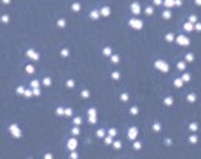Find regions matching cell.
I'll use <instances>...</instances> for the list:
<instances>
[{
    "instance_id": "6da1fadb",
    "label": "cell",
    "mask_w": 201,
    "mask_h": 159,
    "mask_svg": "<svg viewBox=\"0 0 201 159\" xmlns=\"http://www.w3.org/2000/svg\"><path fill=\"white\" fill-rule=\"evenodd\" d=\"M153 66H155L156 70H159V72H162V73H169V70H170L169 63H166L165 60H155Z\"/></svg>"
},
{
    "instance_id": "7a4b0ae2",
    "label": "cell",
    "mask_w": 201,
    "mask_h": 159,
    "mask_svg": "<svg viewBox=\"0 0 201 159\" xmlns=\"http://www.w3.org/2000/svg\"><path fill=\"white\" fill-rule=\"evenodd\" d=\"M128 25L130 28H133V29H136V31H140V29H143V21L141 19H139L137 16L136 18H130L128 19Z\"/></svg>"
},
{
    "instance_id": "3957f363",
    "label": "cell",
    "mask_w": 201,
    "mask_h": 159,
    "mask_svg": "<svg viewBox=\"0 0 201 159\" xmlns=\"http://www.w3.org/2000/svg\"><path fill=\"white\" fill-rule=\"evenodd\" d=\"M9 133L12 134L13 139H21L22 137V130L19 127L18 124H10L9 126Z\"/></svg>"
},
{
    "instance_id": "277c9868",
    "label": "cell",
    "mask_w": 201,
    "mask_h": 159,
    "mask_svg": "<svg viewBox=\"0 0 201 159\" xmlns=\"http://www.w3.org/2000/svg\"><path fill=\"white\" fill-rule=\"evenodd\" d=\"M175 41H176V44L181 45V47H188L189 44H191V40H189L187 35H176L175 36Z\"/></svg>"
},
{
    "instance_id": "5b68a950",
    "label": "cell",
    "mask_w": 201,
    "mask_h": 159,
    "mask_svg": "<svg viewBox=\"0 0 201 159\" xmlns=\"http://www.w3.org/2000/svg\"><path fill=\"white\" fill-rule=\"evenodd\" d=\"M25 54H26V57H28L29 60H32V61H38V60L41 59L40 53H38L36 50H34V48H28Z\"/></svg>"
},
{
    "instance_id": "8992f818",
    "label": "cell",
    "mask_w": 201,
    "mask_h": 159,
    "mask_svg": "<svg viewBox=\"0 0 201 159\" xmlns=\"http://www.w3.org/2000/svg\"><path fill=\"white\" fill-rule=\"evenodd\" d=\"M130 12L134 15V16H139L141 13V6H140L139 2H133L131 5H130Z\"/></svg>"
},
{
    "instance_id": "52a82bcc",
    "label": "cell",
    "mask_w": 201,
    "mask_h": 159,
    "mask_svg": "<svg viewBox=\"0 0 201 159\" xmlns=\"http://www.w3.org/2000/svg\"><path fill=\"white\" fill-rule=\"evenodd\" d=\"M137 136H139V128L136 127V126L130 127L128 132H127V137H128L130 140H136V139H137Z\"/></svg>"
},
{
    "instance_id": "ba28073f",
    "label": "cell",
    "mask_w": 201,
    "mask_h": 159,
    "mask_svg": "<svg viewBox=\"0 0 201 159\" xmlns=\"http://www.w3.org/2000/svg\"><path fill=\"white\" fill-rule=\"evenodd\" d=\"M76 147H77V139L76 137H72V139L67 140V149L69 150H76Z\"/></svg>"
},
{
    "instance_id": "9c48e42d",
    "label": "cell",
    "mask_w": 201,
    "mask_h": 159,
    "mask_svg": "<svg viewBox=\"0 0 201 159\" xmlns=\"http://www.w3.org/2000/svg\"><path fill=\"white\" fill-rule=\"evenodd\" d=\"M99 13H101V16H103V18H108V16L111 15V7H109V6H102V7L99 9Z\"/></svg>"
},
{
    "instance_id": "30bf717a",
    "label": "cell",
    "mask_w": 201,
    "mask_h": 159,
    "mask_svg": "<svg viewBox=\"0 0 201 159\" xmlns=\"http://www.w3.org/2000/svg\"><path fill=\"white\" fill-rule=\"evenodd\" d=\"M188 130L192 132V133H197L198 130H200V124L197 123V121H192V123L188 124Z\"/></svg>"
},
{
    "instance_id": "8fae6325",
    "label": "cell",
    "mask_w": 201,
    "mask_h": 159,
    "mask_svg": "<svg viewBox=\"0 0 201 159\" xmlns=\"http://www.w3.org/2000/svg\"><path fill=\"white\" fill-rule=\"evenodd\" d=\"M89 18L92 19V21H98V19L101 18V13H99V10H98V9H93V10H90V13H89Z\"/></svg>"
},
{
    "instance_id": "7c38bea8",
    "label": "cell",
    "mask_w": 201,
    "mask_h": 159,
    "mask_svg": "<svg viewBox=\"0 0 201 159\" xmlns=\"http://www.w3.org/2000/svg\"><path fill=\"white\" fill-rule=\"evenodd\" d=\"M70 9H72V12H74V13H79L80 9H82V5L79 3V2H74V3H72Z\"/></svg>"
},
{
    "instance_id": "4fadbf2b",
    "label": "cell",
    "mask_w": 201,
    "mask_h": 159,
    "mask_svg": "<svg viewBox=\"0 0 201 159\" xmlns=\"http://www.w3.org/2000/svg\"><path fill=\"white\" fill-rule=\"evenodd\" d=\"M182 28H184V31H185V32H188V34H189V32L194 31V23H191V22H188V21H187V22L184 23Z\"/></svg>"
},
{
    "instance_id": "5bb4252c",
    "label": "cell",
    "mask_w": 201,
    "mask_h": 159,
    "mask_svg": "<svg viewBox=\"0 0 201 159\" xmlns=\"http://www.w3.org/2000/svg\"><path fill=\"white\" fill-rule=\"evenodd\" d=\"M163 105L165 107H172L174 105V98L172 96H165L163 98Z\"/></svg>"
},
{
    "instance_id": "9a60e30c",
    "label": "cell",
    "mask_w": 201,
    "mask_h": 159,
    "mask_svg": "<svg viewBox=\"0 0 201 159\" xmlns=\"http://www.w3.org/2000/svg\"><path fill=\"white\" fill-rule=\"evenodd\" d=\"M128 113H130V115H139V113H140V108H139V107H137V105H133V107H130Z\"/></svg>"
},
{
    "instance_id": "2e32d148",
    "label": "cell",
    "mask_w": 201,
    "mask_h": 159,
    "mask_svg": "<svg viewBox=\"0 0 201 159\" xmlns=\"http://www.w3.org/2000/svg\"><path fill=\"white\" fill-rule=\"evenodd\" d=\"M176 69H178L179 72H185V69H187V61L184 60V61H178L176 63Z\"/></svg>"
},
{
    "instance_id": "e0dca14e",
    "label": "cell",
    "mask_w": 201,
    "mask_h": 159,
    "mask_svg": "<svg viewBox=\"0 0 201 159\" xmlns=\"http://www.w3.org/2000/svg\"><path fill=\"white\" fill-rule=\"evenodd\" d=\"M162 5H165L166 9H172V7H175V0H163Z\"/></svg>"
},
{
    "instance_id": "ac0fdd59",
    "label": "cell",
    "mask_w": 201,
    "mask_h": 159,
    "mask_svg": "<svg viewBox=\"0 0 201 159\" xmlns=\"http://www.w3.org/2000/svg\"><path fill=\"white\" fill-rule=\"evenodd\" d=\"M162 18L165 19V21H169V19L172 18V12H170V9H165V10H163V13H162Z\"/></svg>"
},
{
    "instance_id": "d6986e66",
    "label": "cell",
    "mask_w": 201,
    "mask_h": 159,
    "mask_svg": "<svg viewBox=\"0 0 201 159\" xmlns=\"http://www.w3.org/2000/svg\"><path fill=\"white\" fill-rule=\"evenodd\" d=\"M152 130H153L155 133H159V132L162 130V124L159 123V121H155V123L152 124Z\"/></svg>"
},
{
    "instance_id": "ffe728a7",
    "label": "cell",
    "mask_w": 201,
    "mask_h": 159,
    "mask_svg": "<svg viewBox=\"0 0 201 159\" xmlns=\"http://www.w3.org/2000/svg\"><path fill=\"white\" fill-rule=\"evenodd\" d=\"M60 55H61L63 59L70 57V50H69V48H66V47H64V48H61V50H60Z\"/></svg>"
},
{
    "instance_id": "44dd1931",
    "label": "cell",
    "mask_w": 201,
    "mask_h": 159,
    "mask_svg": "<svg viewBox=\"0 0 201 159\" xmlns=\"http://www.w3.org/2000/svg\"><path fill=\"white\" fill-rule=\"evenodd\" d=\"M174 86L178 88V89H181V88L184 86V80L181 79V77H176V79L174 80Z\"/></svg>"
},
{
    "instance_id": "7402d4cb",
    "label": "cell",
    "mask_w": 201,
    "mask_h": 159,
    "mask_svg": "<svg viewBox=\"0 0 201 159\" xmlns=\"http://www.w3.org/2000/svg\"><path fill=\"white\" fill-rule=\"evenodd\" d=\"M165 41L166 42H174L175 41V34H172V32L165 34Z\"/></svg>"
},
{
    "instance_id": "603a6c76",
    "label": "cell",
    "mask_w": 201,
    "mask_h": 159,
    "mask_svg": "<svg viewBox=\"0 0 201 159\" xmlns=\"http://www.w3.org/2000/svg\"><path fill=\"white\" fill-rule=\"evenodd\" d=\"M195 101H197V95H195V93H188V95H187V102H188V104H194Z\"/></svg>"
},
{
    "instance_id": "cb8c5ba5",
    "label": "cell",
    "mask_w": 201,
    "mask_h": 159,
    "mask_svg": "<svg viewBox=\"0 0 201 159\" xmlns=\"http://www.w3.org/2000/svg\"><path fill=\"white\" fill-rule=\"evenodd\" d=\"M141 147H143V143L140 140H133V149L134 150H141Z\"/></svg>"
},
{
    "instance_id": "d4e9b609",
    "label": "cell",
    "mask_w": 201,
    "mask_h": 159,
    "mask_svg": "<svg viewBox=\"0 0 201 159\" xmlns=\"http://www.w3.org/2000/svg\"><path fill=\"white\" fill-rule=\"evenodd\" d=\"M42 85H44V86H47V88H50L51 86V85H53V80H51V77H48V76H45L44 79H42Z\"/></svg>"
},
{
    "instance_id": "484cf974",
    "label": "cell",
    "mask_w": 201,
    "mask_h": 159,
    "mask_svg": "<svg viewBox=\"0 0 201 159\" xmlns=\"http://www.w3.org/2000/svg\"><path fill=\"white\" fill-rule=\"evenodd\" d=\"M25 72H26L28 74L35 73V66H34V64H26V66H25Z\"/></svg>"
},
{
    "instance_id": "4316f807",
    "label": "cell",
    "mask_w": 201,
    "mask_h": 159,
    "mask_svg": "<svg viewBox=\"0 0 201 159\" xmlns=\"http://www.w3.org/2000/svg\"><path fill=\"white\" fill-rule=\"evenodd\" d=\"M105 136H107V130H105V128H99V130H96V137H98V139H103Z\"/></svg>"
},
{
    "instance_id": "83f0119b",
    "label": "cell",
    "mask_w": 201,
    "mask_h": 159,
    "mask_svg": "<svg viewBox=\"0 0 201 159\" xmlns=\"http://www.w3.org/2000/svg\"><path fill=\"white\" fill-rule=\"evenodd\" d=\"M194 60H195V55L192 54V53H187L185 54V61L187 63H194Z\"/></svg>"
},
{
    "instance_id": "f1b7e54d",
    "label": "cell",
    "mask_w": 201,
    "mask_h": 159,
    "mask_svg": "<svg viewBox=\"0 0 201 159\" xmlns=\"http://www.w3.org/2000/svg\"><path fill=\"white\" fill-rule=\"evenodd\" d=\"M80 96L83 98V99H89V98H90V91H89V89H82Z\"/></svg>"
},
{
    "instance_id": "f546056e",
    "label": "cell",
    "mask_w": 201,
    "mask_h": 159,
    "mask_svg": "<svg viewBox=\"0 0 201 159\" xmlns=\"http://www.w3.org/2000/svg\"><path fill=\"white\" fill-rule=\"evenodd\" d=\"M111 79H112V80H120V79H121V73L118 72V70L111 72Z\"/></svg>"
},
{
    "instance_id": "4dcf8cb0",
    "label": "cell",
    "mask_w": 201,
    "mask_h": 159,
    "mask_svg": "<svg viewBox=\"0 0 201 159\" xmlns=\"http://www.w3.org/2000/svg\"><path fill=\"white\" fill-rule=\"evenodd\" d=\"M64 117H67V118L73 117V109L70 107H64Z\"/></svg>"
},
{
    "instance_id": "1f68e13d",
    "label": "cell",
    "mask_w": 201,
    "mask_h": 159,
    "mask_svg": "<svg viewBox=\"0 0 201 159\" xmlns=\"http://www.w3.org/2000/svg\"><path fill=\"white\" fill-rule=\"evenodd\" d=\"M181 79L184 80V83H188L189 80H191V74H189V73H187V72H184L182 76H181Z\"/></svg>"
},
{
    "instance_id": "d6a6232c",
    "label": "cell",
    "mask_w": 201,
    "mask_h": 159,
    "mask_svg": "<svg viewBox=\"0 0 201 159\" xmlns=\"http://www.w3.org/2000/svg\"><path fill=\"white\" fill-rule=\"evenodd\" d=\"M74 86H76V82H74L73 79H67V80H66V88H69V89H73Z\"/></svg>"
},
{
    "instance_id": "836d02e7",
    "label": "cell",
    "mask_w": 201,
    "mask_h": 159,
    "mask_svg": "<svg viewBox=\"0 0 201 159\" xmlns=\"http://www.w3.org/2000/svg\"><path fill=\"white\" fill-rule=\"evenodd\" d=\"M70 133H72V134H73L74 137L79 136V134H80V128H79V126H73L72 130H70Z\"/></svg>"
},
{
    "instance_id": "e575fe53",
    "label": "cell",
    "mask_w": 201,
    "mask_h": 159,
    "mask_svg": "<svg viewBox=\"0 0 201 159\" xmlns=\"http://www.w3.org/2000/svg\"><path fill=\"white\" fill-rule=\"evenodd\" d=\"M102 54L105 55V57H109V55L112 54V48H111V47H103Z\"/></svg>"
},
{
    "instance_id": "d590c367",
    "label": "cell",
    "mask_w": 201,
    "mask_h": 159,
    "mask_svg": "<svg viewBox=\"0 0 201 159\" xmlns=\"http://www.w3.org/2000/svg\"><path fill=\"white\" fill-rule=\"evenodd\" d=\"M55 115L57 117H64V107H57L55 108Z\"/></svg>"
},
{
    "instance_id": "8d00e7d4",
    "label": "cell",
    "mask_w": 201,
    "mask_h": 159,
    "mask_svg": "<svg viewBox=\"0 0 201 159\" xmlns=\"http://www.w3.org/2000/svg\"><path fill=\"white\" fill-rule=\"evenodd\" d=\"M188 142H189L191 145H195V143H198V136H197V134H191V136L188 137Z\"/></svg>"
},
{
    "instance_id": "74e56055",
    "label": "cell",
    "mask_w": 201,
    "mask_h": 159,
    "mask_svg": "<svg viewBox=\"0 0 201 159\" xmlns=\"http://www.w3.org/2000/svg\"><path fill=\"white\" fill-rule=\"evenodd\" d=\"M120 99H121V102H128L130 101V95L127 93V92H122L120 95Z\"/></svg>"
},
{
    "instance_id": "f35d334b",
    "label": "cell",
    "mask_w": 201,
    "mask_h": 159,
    "mask_svg": "<svg viewBox=\"0 0 201 159\" xmlns=\"http://www.w3.org/2000/svg\"><path fill=\"white\" fill-rule=\"evenodd\" d=\"M144 13L147 15V16H152V15L155 13V7H153V6H147V7L144 9Z\"/></svg>"
},
{
    "instance_id": "ab89813d",
    "label": "cell",
    "mask_w": 201,
    "mask_h": 159,
    "mask_svg": "<svg viewBox=\"0 0 201 159\" xmlns=\"http://www.w3.org/2000/svg\"><path fill=\"white\" fill-rule=\"evenodd\" d=\"M112 142H114V137L109 136V134H107V136L103 137V143L105 145H112Z\"/></svg>"
},
{
    "instance_id": "60d3db41",
    "label": "cell",
    "mask_w": 201,
    "mask_h": 159,
    "mask_svg": "<svg viewBox=\"0 0 201 159\" xmlns=\"http://www.w3.org/2000/svg\"><path fill=\"white\" fill-rule=\"evenodd\" d=\"M112 147H114L115 150H120L121 147H122V143H121L120 140H114L112 142Z\"/></svg>"
},
{
    "instance_id": "b9f144b4",
    "label": "cell",
    "mask_w": 201,
    "mask_h": 159,
    "mask_svg": "<svg viewBox=\"0 0 201 159\" xmlns=\"http://www.w3.org/2000/svg\"><path fill=\"white\" fill-rule=\"evenodd\" d=\"M9 21H10L9 15H2V16H0V22L5 23V25H7V23H9Z\"/></svg>"
},
{
    "instance_id": "7bdbcfd3",
    "label": "cell",
    "mask_w": 201,
    "mask_h": 159,
    "mask_svg": "<svg viewBox=\"0 0 201 159\" xmlns=\"http://www.w3.org/2000/svg\"><path fill=\"white\" fill-rule=\"evenodd\" d=\"M25 89H26V88L23 86V85H21V86L16 88V93H18L19 96H23V93H25Z\"/></svg>"
},
{
    "instance_id": "ee69618b",
    "label": "cell",
    "mask_w": 201,
    "mask_h": 159,
    "mask_svg": "<svg viewBox=\"0 0 201 159\" xmlns=\"http://www.w3.org/2000/svg\"><path fill=\"white\" fill-rule=\"evenodd\" d=\"M88 123H89V124H96V123H98L96 115H88Z\"/></svg>"
},
{
    "instance_id": "f6af8a7d",
    "label": "cell",
    "mask_w": 201,
    "mask_h": 159,
    "mask_svg": "<svg viewBox=\"0 0 201 159\" xmlns=\"http://www.w3.org/2000/svg\"><path fill=\"white\" fill-rule=\"evenodd\" d=\"M82 123H83V118L82 117H73V124L74 126H82Z\"/></svg>"
},
{
    "instance_id": "bcb514c9",
    "label": "cell",
    "mask_w": 201,
    "mask_h": 159,
    "mask_svg": "<svg viewBox=\"0 0 201 159\" xmlns=\"http://www.w3.org/2000/svg\"><path fill=\"white\" fill-rule=\"evenodd\" d=\"M109 59H111V61L114 64L120 63V55H118V54H111V55H109Z\"/></svg>"
},
{
    "instance_id": "7dc6e473",
    "label": "cell",
    "mask_w": 201,
    "mask_h": 159,
    "mask_svg": "<svg viewBox=\"0 0 201 159\" xmlns=\"http://www.w3.org/2000/svg\"><path fill=\"white\" fill-rule=\"evenodd\" d=\"M107 134H109V136H112V137H115L117 134H118V130H117V128H114V127H111L109 130H107Z\"/></svg>"
},
{
    "instance_id": "c3c4849f",
    "label": "cell",
    "mask_w": 201,
    "mask_h": 159,
    "mask_svg": "<svg viewBox=\"0 0 201 159\" xmlns=\"http://www.w3.org/2000/svg\"><path fill=\"white\" fill-rule=\"evenodd\" d=\"M31 88H40L41 86V80H38V79H34V80H31Z\"/></svg>"
},
{
    "instance_id": "681fc988",
    "label": "cell",
    "mask_w": 201,
    "mask_h": 159,
    "mask_svg": "<svg viewBox=\"0 0 201 159\" xmlns=\"http://www.w3.org/2000/svg\"><path fill=\"white\" fill-rule=\"evenodd\" d=\"M66 23H67L66 19L61 18V19H58V21H57V26H58V28H66Z\"/></svg>"
},
{
    "instance_id": "f907efd6",
    "label": "cell",
    "mask_w": 201,
    "mask_h": 159,
    "mask_svg": "<svg viewBox=\"0 0 201 159\" xmlns=\"http://www.w3.org/2000/svg\"><path fill=\"white\" fill-rule=\"evenodd\" d=\"M32 95L34 96H41V89L40 88H32Z\"/></svg>"
},
{
    "instance_id": "816d5d0a",
    "label": "cell",
    "mask_w": 201,
    "mask_h": 159,
    "mask_svg": "<svg viewBox=\"0 0 201 159\" xmlns=\"http://www.w3.org/2000/svg\"><path fill=\"white\" fill-rule=\"evenodd\" d=\"M96 114H98V111H96L95 107H90V108L88 109V115H96Z\"/></svg>"
},
{
    "instance_id": "f5cc1de1",
    "label": "cell",
    "mask_w": 201,
    "mask_h": 159,
    "mask_svg": "<svg viewBox=\"0 0 201 159\" xmlns=\"http://www.w3.org/2000/svg\"><path fill=\"white\" fill-rule=\"evenodd\" d=\"M23 96H25V98H31V96H34V95H32V88H29V89H25V93H23Z\"/></svg>"
},
{
    "instance_id": "db71d44e",
    "label": "cell",
    "mask_w": 201,
    "mask_h": 159,
    "mask_svg": "<svg viewBox=\"0 0 201 159\" xmlns=\"http://www.w3.org/2000/svg\"><path fill=\"white\" fill-rule=\"evenodd\" d=\"M188 22L195 23V22H198V19H197V16H195V15H191V16H188Z\"/></svg>"
},
{
    "instance_id": "11a10c76",
    "label": "cell",
    "mask_w": 201,
    "mask_h": 159,
    "mask_svg": "<svg viewBox=\"0 0 201 159\" xmlns=\"http://www.w3.org/2000/svg\"><path fill=\"white\" fill-rule=\"evenodd\" d=\"M163 143H165V146L169 147V146H172V139H170V137H166L165 140H163Z\"/></svg>"
},
{
    "instance_id": "9f6ffc18",
    "label": "cell",
    "mask_w": 201,
    "mask_h": 159,
    "mask_svg": "<svg viewBox=\"0 0 201 159\" xmlns=\"http://www.w3.org/2000/svg\"><path fill=\"white\" fill-rule=\"evenodd\" d=\"M194 31L201 32V22H195V23H194Z\"/></svg>"
},
{
    "instance_id": "6f0895ef",
    "label": "cell",
    "mask_w": 201,
    "mask_h": 159,
    "mask_svg": "<svg viewBox=\"0 0 201 159\" xmlns=\"http://www.w3.org/2000/svg\"><path fill=\"white\" fill-rule=\"evenodd\" d=\"M70 158H73V159H77V158H79V155H77L76 150H70Z\"/></svg>"
},
{
    "instance_id": "680465c9",
    "label": "cell",
    "mask_w": 201,
    "mask_h": 159,
    "mask_svg": "<svg viewBox=\"0 0 201 159\" xmlns=\"http://www.w3.org/2000/svg\"><path fill=\"white\" fill-rule=\"evenodd\" d=\"M182 5H184L182 0H175V7H181Z\"/></svg>"
},
{
    "instance_id": "91938a15",
    "label": "cell",
    "mask_w": 201,
    "mask_h": 159,
    "mask_svg": "<svg viewBox=\"0 0 201 159\" xmlns=\"http://www.w3.org/2000/svg\"><path fill=\"white\" fill-rule=\"evenodd\" d=\"M163 3V0H153V5L155 6H160Z\"/></svg>"
},
{
    "instance_id": "94428289",
    "label": "cell",
    "mask_w": 201,
    "mask_h": 159,
    "mask_svg": "<svg viewBox=\"0 0 201 159\" xmlns=\"http://www.w3.org/2000/svg\"><path fill=\"white\" fill-rule=\"evenodd\" d=\"M44 158H45V159H53V155H51V153H47Z\"/></svg>"
},
{
    "instance_id": "6125c7cd",
    "label": "cell",
    "mask_w": 201,
    "mask_h": 159,
    "mask_svg": "<svg viewBox=\"0 0 201 159\" xmlns=\"http://www.w3.org/2000/svg\"><path fill=\"white\" fill-rule=\"evenodd\" d=\"M194 3H195L197 6H201V0H194Z\"/></svg>"
},
{
    "instance_id": "be15d7a7",
    "label": "cell",
    "mask_w": 201,
    "mask_h": 159,
    "mask_svg": "<svg viewBox=\"0 0 201 159\" xmlns=\"http://www.w3.org/2000/svg\"><path fill=\"white\" fill-rule=\"evenodd\" d=\"M2 2H3L5 5H9V3H10V0H2Z\"/></svg>"
}]
</instances>
